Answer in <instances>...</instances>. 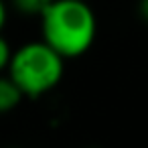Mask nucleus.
I'll list each match as a JSON object with an SVG mask.
<instances>
[{"mask_svg":"<svg viewBox=\"0 0 148 148\" xmlns=\"http://www.w3.org/2000/svg\"><path fill=\"white\" fill-rule=\"evenodd\" d=\"M65 73V57L47 41L27 43L14 51L8 75L27 97H39L59 85Z\"/></svg>","mask_w":148,"mask_h":148,"instance_id":"f03ea898","label":"nucleus"},{"mask_svg":"<svg viewBox=\"0 0 148 148\" xmlns=\"http://www.w3.org/2000/svg\"><path fill=\"white\" fill-rule=\"evenodd\" d=\"M12 49H10V45H8V41L0 35V73H2L4 69H8V65H10V61H12Z\"/></svg>","mask_w":148,"mask_h":148,"instance_id":"39448f33","label":"nucleus"},{"mask_svg":"<svg viewBox=\"0 0 148 148\" xmlns=\"http://www.w3.org/2000/svg\"><path fill=\"white\" fill-rule=\"evenodd\" d=\"M43 41L65 59L81 57L95 41L97 21L85 0H53L41 14Z\"/></svg>","mask_w":148,"mask_h":148,"instance_id":"f257e3e1","label":"nucleus"},{"mask_svg":"<svg viewBox=\"0 0 148 148\" xmlns=\"http://www.w3.org/2000/svg\"><path fill=\"white\" fill-rule=\"evenodd\" d=\"M4 25H6V4L0 0V31H2Z\"/></svg>","mask_w":148,"mask_h":148,"instance_id":"0eeeda50","label":"nucleus"},{"mask_svg":"<svg viewBox=\"0 0 148 148\" xmlns=\"http://www.w3.org/2000/svg\"><path fill=\"white\" fill-rule=\"evenodd\" d=\"M53 0H12V4L18 12L23 14H35V16H41L49 6H51Z\"/></svg>","mask_w":148,"mask_h":148,"instance_id":"20e7f679","label":"nucleus"},{"mask_svg":"<svg viewBox=\"0 0 148 148\" xmlns=\"http://www.w3.org/2000/svg\"><path fill=\"white\" fill-rule=\"evenodd\" d=\"M23 97H25V93L21 91V87L14 83V79L10 75L8 77L0 75V114L10 112L12 108H16Z\"/></svg>","mask_w":148,"mask_h":148,"instance_id":"7ed1b4c3","label":"nucleus"},{"mask_svg":"<svg viewBox=\"0 0 148 148\" xmlns=\"http://www.w3.org/2000/svg\"><path fill=\"white\" fill-rule=\"evenodd\" d=\"M138 12L144 18V23H148V0H140L138 2Z\"/></svg>","mask_w":148,"mask_h":148,"instance_id":"423d86ee","label":"nucleus"}]
</instances>
